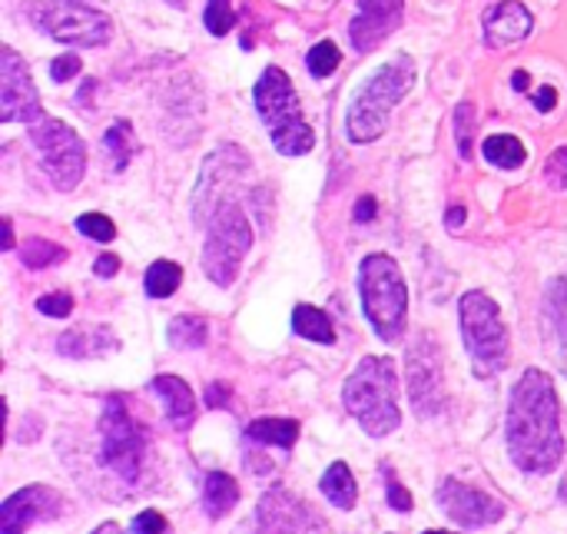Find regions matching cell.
I'll return each instance as SVG.
<instances>
[{"instance_id": "6da1fadb", "label": "cell", "mask_w": 567, "mask_h": 534, "mask_svg": "<svg viewBox=\"0 0 567 534\" xmlns=\"http://www.w3.org/2000/svg\"><path fill=\"white\" fill-rule=\"evenodd\" d=\"M505 442L512 462L525 475H551L565 459L561 405L555 379L542 369H528L508 399Z\"/></svg>"}, {"instance_id": "7a4b0ae2", "label": "cell", "mask_w": 567, "mask_h": 534, "mask_svg": "<svg viewBox=\"0 0 567 534\" xmlns=\"http://www.w3.org/2000/svg\"><path fill=\"white\" fill-rule=\"evenodd\" d=\"M415 80H419V66H415V60L409 53H395L392 60H385L352 93L349 113H346V136L352 143L379 140L392 123V110L409 96Z\"/></svg>"}, {"instance_id": "3957f363", "label": "cell", "mask_w": 567, "mask_h": 534, "mask_svg": "<svg viewBox=\"0 0 567 534\" xmlns=\"http://www.w3.org/2000/svg\"><path fill=\"white\" fill-rule=\"evenodd\" d=\"M346 412L372 435L385 439L399 429V369L389 356H365L342 386Z\"/></svg>"}, {"instance_id": "277c9868", "label": "cell", "mask_w": 567, "mask_h": 534, "mask_svg": "<svg viewBox=\"0 0 567 534\" xmlns=\"http://www.w3.org/2000/svg\"><path fill=\"white\" fill-rule=\"evenodd\" d=\"M359 292L369 326L379 339L399 342L409 326V289L392 256L372 253L359 266Z\"/></svg>"}, {"instance_id": "5b68a950", "label": "cell", "mask_w": 567, "mask_h": 534, "mask_svg": "<svg viewBox=\"0 0 567 534\" xmlns=\"http://www.w3.org/2000/svg\"><path fill=\"white\" fill-rule=\"evenodd\" d=\"M458 322H462V339L472 359V369L478 379H495L508 366V326L502 319L498 302L472 289L458 302Z\"/></svg>"}, {"instance_id": "8992f818", "label": "cell", "mask_w": 567, "mask_h": 534, "mask_svg": "<svg viewBox=\"0 0 567 534\" xmlns=\"http://www.w3.org/2000/svg\"><path fill=\"white\" fill-rule=\"evenodd\" d=\"M146 449H150L146 429L130 415V409L120 396H110L103 405V415H100V462L116 479L133 485L143 475Z\"/></svg>"}, {"instance_id": "52a82bcc", "label": "cell", "mask_w": 567, "mask_h": 534, "mask_svg": "<svg viewBox=\"0 0 567 534\" xmlns=\"http://www.w3.org/2000/svg\"><path fill=\"white\" fill-rule=\"evenodd\" d=\"M252 249V226L236 199H229L206 226V243H203V273L216 286H233L243 259Z\"/></svg>"}, {"instance_id": "ba28073f", "label": "cell", "mask_w": 567, "mask_h": 534, "mask_svg": "<svg viewBox=\"0 0 567 534\" xmlns=\"http://www.w3.org/2000/svg\"><path fill=\"white\" fill-rule=\"evenodd\" d=\"M30 140L40 153V166L50 176V183L60 193L76 189L86 173V146L80 133L63 120L40 116L37 123H30Z\"/></svg>"}, {"instance_id": "9c48e42d", "label": "cell", "mask_w": 567, "mask_h": 534, "mask_svg": "<svg viewBox=\"0 0 567 534\" xmlns=\"http://www.w3.org/2000/svg\"><path fill=\"white\" fill-rule=\"evenodd\" d=\"M252 170L249 163V153L233 146V143H223L216 146L206 160H203V170H199V179H196V193H193V219L199 226H209V219L233 199V186H239V179H246Z\"/></svg>"}, {"instance_id": "30bf717a", "label": "cell", "mask_w": 567, "mask_h": 534, "mask_svg": "<svg viewBox=\"0 0 567 534\" xmlns=\"http://www.w3.org/2000/svg\"><path fill=\"white\" fill-rule=\"evenodd\" d=\"M40 27L63 47H103L113 37V20L100 0H47Z\"/></svg>"}, {"instance_id": "8fae6325", "label": "cell", "mask_w": 567, "mask_h": 534, "mask_svg": "<svg viewBox=\"0 0 567 534\" xmlns=\"http://www.w3.org/2000/svg\"><path fill=\"white\" fill-rule=\"evenodd\" d=\"M442 349L435 336L422 332L405 352V379L409 399L419 419H435L445 409V372H442Z\"/></svg>"}, {"instance_id": "7c38bea8", "label": "cell", "mask_w": 567, "mask_h": 534, "mask_svg": "<svg viewBox=\"0 0 567 534\" xmlns=\"http://www.w3.org/2000/svg\"><path fill=\"white\" fill-rule=\"evenodd\" d=\"M43 116L40 93L30 80L27 63L17 50H0V120L3 123H37Z\"/></svg>"}, {"instance_id": "4fadbf2b", "label": "cell", "mask_w": 567, "mask_h": 534, "mask_svg": "<svg viewBox=\"0 0 567 534\" xmlns=\"http://www.w3.org/2000/svg\"><path fill=\"white\" fill-rule=\"evenodd\" d=\"M439 509L462 528H485L505 518V505L458 479H445L435 492Z\"/></svg>"}, {"instance_id": "5bb4252c", "label": "cell", "mask_w": 567, "mask_h": 534, "mask_svg": "<svg viewBox=\"0 0 567 534\" xmlns=\"http://www.w3.org/2000/svg\"><path fill=\"white\" fill-rule=\"evenodd\" d=\"M256 515L262 534H322V518L279 485L259 499Z\"/></svg>"}, {"instance_id": "9a60e30c", "label": "cell", "mask_w": 567, "mask_h": 534, "mask_svg": "<svg viewBox=\"0 0 567 534\" xmlns=\"http://www.w3.org/2000/svg\"><path fill=\"white\" fill-rule=\"evenodd\" d=\"M252 96H256V113L262 116V123H269L272 133L302 120L299 96H296L292 80L282 66H266Z\"/></svg>"}, {"instance_id": "2e32d148", "label": "cell", "mask_w": 567, "mask_h": 534, "mask_svg": "<svg viewBox=\"0 0 567 534\" xmlns=\"http://www.w3.org/2000/svg\"><path fill=\"white\" fill-rule=\"evenodd\" d=\"M63 515V495L47 485H27L17 495H10L0 509V532L20 534L37 522H50Z\"/></svg>"}, {"instance_id": "e0dca14e", "label": "cell", "mask_w": 567, "mask_h": 534, "mask_svg": "<svg viewBox=\"0 0 567 534\" xmlns=\"http://www.w3.org/2000/svg\"><path fill=\"white\" fill-rule=\"evenodd\" d=\"M405 0H359V10L349 23V40L359 53L375 50L385 37L402 27Z\"/></svg>"}, {"instance_id": "ac0fdd59", "label": "cell", "mask_w": 567, "mask_h": 534, "mask_svg": "<svg viewBox=\"0 0 567 534\" xmlns=\"http://www.w3.org/2000/svg\"><path fill=\"white\" fill-rule=\"evenodd\" d=\"M542 336L551 362L567 376V273L548 279L542 299Z\"/></svg>"}, {"instance_id": "d6986e66", "label": "cell", "mask_w": 567, "mask_h": 534, "mask_svg": "<svg viewBox=\"0 0 567 534\" xmlns=\"http://www.w3.org/2000/svg\"><path fill=\"white\" fill-rule=\"evenodd\" d=\"M532 30H535V17L522 0H498L495 7L485 10L482 33H485V43L492 50H505L512 43H522L525 37H532Z\"/></svg>"}, {"instance_id": "ffe728a7", "label": "cell", "mask_w": 567, "mask_h": 534, "mask_svg": "<svg viewBox=\"0 0 567 534\" xmlns=\"http://www.w3.org/2000/svg\"><path fill=\"white\" fill-rule=\"evenodd\" d=\"M120 349V339L106 326H73L56 339V352L66 359H103Z\"/></svg>"}, {"instance_id": "44dd1931", "label": "cell", "mask_w": 567, "mask_h": 534, "mask_svg": "<svg viewBox=\"0 0 567 534\" xmlns=\"http://www.w3.org/2000/svg\"><path fill=\"white\" fill-rule=\"evenodd\" d=\"M150 389L163 399V409H166V419L173 429H189L196 422V399H193V389L176 379V376H156L150 382Z\"/></svg>"}, {"instance_id": "7402d4cb", "label": "cell", "mask_w": 567, "mask_h": 534, "mask_svg": "<svg viewBox=\"0 0 567 534\" xmlns=\"http://www.w3.org/2000/svg\"><path fill=\"white\" fill-rule=\"evenodd\" d=\"M239 502V482L226 472H209L203 482V509L209 518H223Z\"/></svg>"}, {"instance_id": "603a6c76", "label": "cell", "mask_w": 567, "mask_h": 534, "mask_svg": "<svg viewBox=\"0 0 567 534\" xmlns=\"http://www.w3.org/2000/svg\"><path fill=\"white\" fill-rule=\"evenodd\" d=\"M246 439L256 445H276L289 452L299 439V422L296 419H256L246 425Z\"/></svg>"}, {"instance_id": "cb8c5ba5", "label": "cell", "mask_w": 567, "mask_h": 534, "mask_svg": "<svg viewBox=\"0 0 567 534\" xmlns=\"http://www.w3.org/2000/svg\"><path fill=\"white\" fill-rule=\"evenodd\" d=\"M292 332L302 336V339H309V342H319V346H332V342H336V326H332V319H329L322 309L306 306V302L292 309Z\"/></svg>"}, {"instance_id": "d4e9b609", "label": "cell", "mask_w": 567, "mask_h": 534, "mask_svg": "<svg viewBox=\"0 0 567 534\" xmlns=\"http://www.w3.org/2000/svg\"><path fill=\"white\" fill-rule=\"evenodd\" d=\"M322 495L336 505V509H355V502H359V485H355V479H352V472H349V465L346 462H336V465H329L326 469V475H322Z\"/></svg>"}, {"instance_id": "484cf974", "label": "cell", "mask_w": 567, "mask_h": 534, "mask_svg": "<svg viewBox=\"0 0 567 534\" xmlns=\"http://www.w3.org/2000/svg\"><path fill=\"white\" fill-rule=\"evenodd\" d=\"M482 153H485V160H488L492 166H498V170H518V166L528 160L525 143H522L518 136H512V133L488 136V140L482 143Z\"/></svg>"}, {"instance_id": "4316f807", "label": "cell", "mask_w": 567, "mask_h": 534, "mask_svg": "<svg viewBox=\"0 0 567 534\" xmlns=\"http://www.w3.org/2000/svg\"><path fill=\"white\" fill-rule=\"evenodd\" d=\"M179 283H183V269L173 259H156L146 269V279H143L146 296H153V299H169L179 289Z\"/></svg>"}, {"instance_id": "83f0119b", "label": "cell", "mask_w": 567, "mask_h": 534, "mask_svg": "<svg viewBox=\"0 0 567 534\" xmlns=\"http://www.w3.org/2000/svg\"><path fill=\"white\" fill-rule=\"evenodd\" d=\"M452 130H455V143H458V153L462 160H472L475 156V133H478V110L472 100H462L452 113Z\"/></svg>"}, {"instance_id": "f1b7e54d", "label": "cell", "mask_w": 567, "mask_h": 534, "mask_svg": "<svg viewBox=\"0 0 567 534\" xmlns=\"http://www.w3.org/2000/svg\"><path fill=\"white\" fill-rule=\"evenodd\" d=\"M206 336H209V329H206V319H199V316H176L166 329V339L173 349H203Z\"/></svg>"}, {"instance_id": "f546056e", "label": "cell", "mask_w": 567, "mask_h": 534, "mask_svg": "<svg viewBox=\"0 0 567 534\" xmlns=\"http://www.w3.org/2000/svg\"><path fill=\"white\" fill-rule=\"evenodd\" d=\"M103 146L113 160V170H123L133 153H136V136H133V126L126 120H116L106 133H103Z\"/></svg>"}, {"instance_id": "4dcf8cb0", "label": "cell", "mask_w": 567, "mask_h": 534, "mask_svg": "<svg viewBox=\"0 0 567 534\" xmlns=\"http://www.w3.org/2000/svg\"><path fill=\"white\" fill-rule=\"evenodd\" d=\"M66 259V249L43 239V236H30L23 246H20V263L27 269H47V266H60Z\"/></svg>"}, {"instance_id": "1f68e13d", "label": "cell", "mask_w": 567, "mask_h": 534, "mask_svg": "<svg viewBox=\"0 0 567 534\" xmlns=\"http://www.w3.org/2000/svg\"><path fill=\"white\" fill-rule=\"evenodd\" d=\"M272 146L282 156H302V153H309L316 146V133H312V126L306 120H299V123H292L286 130H276L272 133Z\"/></svg>"}, {"instance_id": "d6a6232c", "label": "cell", "mask_w": 567, "mask_h": 534, "mask_svg": "<svg viewBox=\"0 0 567 534\" xmlns=\"http://www.w3.org/2000/svg\"><path fill=\"white\" fill-rule=\"evenodd\" d=\"M339 60H342V53H339V47L332 43V40H319L309 53H306V66H309V73L312 76H332L336 70H339Z\"/></svg>"}, {"instance_id": "836d02e7", "label": "cell", "mask_w": 567, "mask_h": 534, "mask_svg": "<svg viewBox=\"0 0 567 534\" xmlns=\"http://www.w3.org/2000/svg\"><path fill=\"white\" fill-rule=\"evenodd\" d=\"M203 23L213 37H226L233 27H236V10H233V0H206V13H203Z\"/></svg>"}, {"instance_id": "e575fe53", "label": "cell", "mask_w": 567, "mask_h": 534, "mask_svg": "<svg viewBox=\"0 0 567 534\" xmlns=\"http://www.w3.org/2000/svg\"><path fill=\"white\" fill-rule=\"evenodd\" d=\"M73 226H76V233H83L93 243H113L116 239V226L103 213H83Z\"/></svg>"}, {"instance_id": "d590c367", "label": "cell", "mask_w": 567, "mask_h": 534, "mask_svg": "<svg viewBox=\"0 0 567 534\" xmlns=\"http://www.w3.org/2000/svg\"><path fill=\"white\" fill-rule=\"evenodd\" d=\"M37 309L50 319H66L73 312V296L70 292H53V296H40Z\"/></svg>"}, {"instance_id": "8d00e7d4", "label": "cell", "mask_w": 567, "mask_h": 534, "mask_svg": "<svg viewBox=\"0 0 567 534\" xmlns=\"http://www.w3.org/2000/svg\"><path fill=\"white\" fill-rule=\"evenodd\" d=\"M545 179L555 186V189H567V146H558L548 163H545Z\"/></svg>"}, {"instance_id": "74e56055", "label": "cell", "mask_w": 567, "mask_h": 534, "mask_svg": "<svg viewBox=\"0 0 567 534\" xmlns=\"http://www.w3.org/2000/svg\"><path fill=\"white\" fill-rule=\"evenodd\" d=\"M133 534H169V522L159 512L146 509L133 518Z\"/></svg>"}, {"instance_id": "f35d334b", "label": "cell", "mask_w": 567, "mask_h": 534, "mask_svg": "<svg viewBox=\"0 0 567 534\" xmlns=\"http://www.w3.org/2000/svg\"><path fill=\"white\" fill-rule=\"evenodd\" d=\"M80 70H83V63H80V57H76V53H60V57L50 63V76H53L56 83H66V80H73Z\"/></svg>"}, {"instance_id": "ab89813d", "label": "cell", "mask_w": 567, "mask_h": 534, "mask_svg": "<svg viewBox=\"0 0 567 534\" xmlns=\"http://www.w3.org/2000/svg\"><path fill=\"white\" fill-rule=\"evenodd\" d=\"M385 489H389V505L395 509V512H412V495H409V489L385 469Z\"/></svg>"}, {"instance_id": "60d3db41", "label": "cell", "mask_w": 567, "mask_h": 534, "mask_svg": "<svg viewBox=\"0 0 567 534\" xmlns=\"http://www.w3.org/2000/svg\"><path fill=\"white\" fill-rule=\"evenodd\" d=\"M206 402H209V409H213V405H216V409H226V405H229V386H223V382L206 386Z\"/></svg>"}, {"instance_id": "b9f144b4", "label": "cell", "mask_w": 567, "mask_h": 534, "mask_svg": "<svg viewBox=\"0 0 567 534\" xmlns=\"http://www.w3.org/2000/svg\"><path fill=\"white\" fill-rule=\"evenodd\" d=\"M93 273H96L100 279H113V276L120 273V259L106 253V256H100V259L93 263Z\"/></svg>"}, {"instance_id": "7bdbcfd3", "label": "cell", "mask_w": 567, "mask_h": 534, "mask_svg": "<svg viewBox=\"0 0 567 534\" xmlns=\"http://www.w3.org/2000/svg\"><path fill=\"white\" fill-rule=\"evenodd\" d=\"M535 106H538L542 113H551V110L558 106V90H555V86H542V90L535 93Z\"/></svg>"}, {"instance_id": "ee69618b", "label": "cell", "mask_w": 567, "mask_h": 534, "mask_svg": "<svg viewBox=\"0 0 567 534\" xmlns=\"http://www.w3.org/2000/svg\"><path fill=\"white\" fill-rule=\"evenodd\" d=\"M369 219H375V199L372 196H362L355 203V223H369Z\"/></svg>"}, {"instance_id": "f6af8a7d", "label": "cell", "mask_w": 567, "mask_h": 534, "mask_svg": "<svg viewBox=\"0 0 567 534\" xmlns=\"http://www.w3.org/2000/svg\"><path fill=\"white\" fill-rule=\"evenodd\" d=\"M462 223H465V209H462V206L449 209V219H445V226L452 229V226H462Z\"/></svg>"}, {"instance_id": "bcb514c9", "label": "cell", "mask_w": 567, "mask_h": 534, "mask_svg": "<svg viewBox=\"0 0 567 534\" xmlns=\"http://www.w3.org/2000/svg\"><path fill=\"white\" fill-rule=\"evenodd\" d=\"M3 249H13V223L3 219Z\"/></svg>"}, {"instance_id": "7dc6e473", "label": "cell", "mask_w": 567, "mask_h": 534, "mask_svg": "<svg viewBox=\"0 0 567 534\" xmlns=\"http://www.w3.org/2000/svg\"><path fill=\"white\" fill-rule=\"evenodd\" d=\"M512 83H515V90H528V73H525V70H518V73L512 76Z\"/></svg>"}, {"instance_id": "c3c4849f", "label": "cell", "mask_w": 567, "mask_h": 534, "mask_svg": "<svg viewBox=\"0 0 567 534\" xmlns=\"http://www.w3.org/2000/svg\"><path fill=\"white\" fill-rule=\"evenodd\" d=\"M93 534H123V532H120V525L106 522V525H100V528H96V532H93Z\"/></svg>"}, {"instance_id": "681fc988", "label": "cell", "mask_w": 567, "mask_h": 534, "mask_svg": "<svg viewBox=\"0 0 567 534\" xmlns=\"http://www.w3.org/2000/svg\"><path fill=\"white\" fill-rule=\"evenodd\" d=\"M558 499H561V502H567V479H565V485L558 489Z\"/></svg>"}, {"instance_id": "f907efd6", "label": "cell", "mask_w": 567, "mask_h": 534, "mask_svg": "<svg viewBox=\"0 0 567 534\" xmlns=\"http://www.w3.org/2000/svg\"><path fill=\"white\" fill-rule=\"evenodd\" d=\"M169 3H173V7H183V3H186V0H169Z\"/></svg>"}, {"instance_id": "816d5d0a", "label": "cell", "mask_w": 567, "mask_h": 534, "mask_svg": "<svg viewBox=\"0 0 567 534\" xmlns=\"http://www.w3.org/2000/svg\"><path fill=\"white\" fill-rule=\"evenodd\" d=\"M422 534H452V532H422Z\"/></svg>"}]
</instances>
